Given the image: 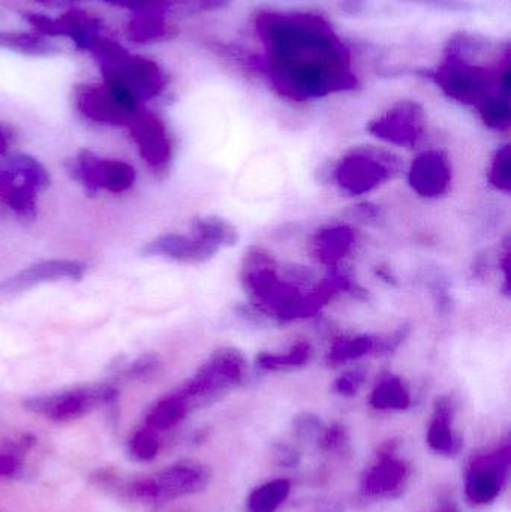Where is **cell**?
Here are the masks:
<instances>
[{"label":"cell","instance_id":"1","mask_svg":"<svg viewBox=\"0 0 511 512\" xmlns=\"http://www.w3.org/2000/svg\"><path fill=\"white\" fill-rule=\"evenodd\" d=\"M255 30L263 42L267 74L284 95L321 98L357 86L350 51L323 15L260 11Z\"/></svg>","mask_w":511,"mask_h":512},{"label":"cell","instance_id":"2","mask_svg":"<svg viewBox=\"0 0 511 512\" xmlns=\"http://www.w3.org/2000/svg\"><path fill=\"white\" fill-rule=\"evenodd\" d=\"M434 80L452 98L465 104L482 105L486 99L494 96L491 89L495 83H509V71L500 75V72L482 68L449 47V54L434 72Z\"/></svg>","mask_w":511,"mask_h":512},{"label":"cell","instance_id":"3","mask_svg":"<svg viewBox=\"0 0 511 512\" xmlns=\"http://www.w3.org/2000/svg\"><path fill=\"white\" fill-rule=\"evenodd\" d=\"M68 171L84 188L122 194L135 183V170L126 162L104 159L83 150L68 162Z\"/></svg>","mask_w":511,"mask_h":512},{"label":"cell","instance_id":"4","mask_svg":"<svg viewBox=\"0 0 511 512\" xmlns=\"http://www.w3.org/2000/svg\"><path fill=\"white\" fill-rule=\"evenodd\" d=\"M86 271V264L74 259H47L36 262L0 283V298L15 297L44 283L66 279L80 280Z\"/></svg>","mask_w":511,"mask_h":512},{"label":"cell","instance_id":"5","mask_svg":"<svg viewBox=\"0 0 511 512\" xmlns=\"http://www.w3.org/2000/svg\"><path fill=\"white\" fill-rule=\"evenodd\" d=\"M131 129L144 162L155 171L167 168L171 161V143L165 126L155 116L138 113L131 122Z\"/></svg>","mask_w":511,"mask_h":512},{"label":"cell","instance_id":"6","mask_svg":"<svg viewBox=\"0 0 511 512\" xmlns=\"http://www.w3.org/2000/svg\"><path fill=\"white\" fill-rule=\"evenodd\" d=\"M78 110L93 122L104 125H131L140 111L131 110L107 86L84 87L77 93Z\"/></svg>","mask_w":511,"mask_h":512},{"label":"cell","instance_id":"7","mask_svg":"<svg viewBox=\"0 0 511 512\" xmlns=\"http://www.w3.org/2000/svg\"><path fill=\"white\" fill-rule=\"evenodd\" d=\"M509 465V454L503 453L491 459L477 462L468 474L465 490L474 504H489L497 498L503 483L504 471Z\"/></svg>","mask_w":511,"mask_h":512},{"label":"cell","instance_id":"8","mask_svg":"<svg viewBox=\"0 0 511 512\" xmlns=\"http://www.w3.org/2000/svg\"><path fill=\"white\" fill-rule=\"evenodd\" d=\"M422 126V108L414 102L396 105L386 117L372 125V132L398 144H411Z\"/></svg>","mask_w":511,"mask_h":512},{"label":"cell","instance_id":"9","mask_svg":"<svg viewBox=\"0 0 511 512\" xmlns=\"http://www.w3.org/2000/svg\"><path fill=\"white\" fill-rule=\"evenodd\" d=\"M213 252H215V246L210 243L204 242L198 237L189 239V237L177 236V234L159 237L144 248L146 255L167 256V258L183 262L201 261V259L212 255Z\"/></svg>","mask_w":511,"mask_h":512},{"label":"cell","instance_id":"10","mask_svg":"<svg viewBox=\"0 0 511 512\" xmlns=\"http://www.w3.org/2000/svg\"><path fill=\"white\" fill-rule=\"evenodd\" d=\"M413 185L420 194L437 195L446 188L449 171L437 153H426L414 164Z\"/></svg>","mask_w":511,"mask_h":512},{"label":"cell","instance_id":"11","mask_svg":"<svg viewBox=\"0 0 511 512\" xmlns=\"http://www.w3.org/2000/svg\"><path fill=\"white\" fill-rule=\"evenodd\" d=\"M407 469L395 459L378 463L363 478V492L369 496H389L404 484Z\"/></svg>","mask_w":511,"mask_h":512},{"label":"cell","instance_id":"12","mask_svg":"<svg viewBox=\"0 0 511 512\" xmlns=\"http://www.w3.org/2000/svg\"><path fill=\"white\" fill-rule=\"evenodd\" d=\"M384 173L381 165L371 159H353L347 162L341 171V183L354 194L368 191L371 186L377 185L383 179Z\"/></svg>","mask_w":511,"mask_h":512},{"label":"cell","instance_id":"13","mask_svg":"<svg viewBox=\"0 0 511 512\" xmlns=\"http://www.w3.org/2000/svg\"><path fill=\"white\" fill-rule=\"evenodd\" d=\"M8 171L30 191H44L50 186L47 170L29 155H14L8 159Z\"/></svg>","mask_w":511,"mask_h":512},{"label":"cell","instance_id":"14","mask_svg":"<svg viewBox=\"0 0 511 512\" xmlns=\"http://www.w3.org/2000/svg\"><path fill=\"white\" fill-rule=\"evenodd\" d=\"M290 495V483L285 480L270 481L258 487L248 499V512H275Z\"/></svg>","mask_w":511,"mask_h":512},{"label":"cell","instance_id":"15","mask_svg":"<svg viewBox=\"0 0 511 512\" xmlns=\"http://www.w3.org/2000/svg\"><path fill=\"white\" fill-rule=\"evenodd\" d=\"M429 445L438 453L456 454L461 450V441L453 435L449 424V414L441 411L432 423L428 435Z\"/></svg>","mask_w":511,"mask_h":512},{"label":"cell","instance_id":"16","mask_svg":"<svg viewBox=\"0 0 511 512\" xmlns=\"http://www.w3.org/2000/svg\"><path fill=\"white\" fill-rule=\"evenodd\" d=\"M408 403H410V397L401 382L396 379H387L383 384L378 385L372 396V405L380 409H405Z\"/></svg>","mask_w":511,"mask_h":512},{"label":"cell","instance_id":"17","mask_svg":"<svg viewBox=\"0 0 511 512\" xmlns=\"http://www.w3.org/2000/svg\"><path fill=\"white\" fill-rule=\"evenodd\" d=\"M509 150L500 153L497 162H495L494 176L498 177V186H509L510 180Z\"/></svg>","mask_w":511,"mask_h":512},{"label":"cell","instance_id":"18","mask_svg":"<svg viewBox=\"0 0 511 512\" xmlns=\"http://www.w3.org/2000/svg\"><path fill=\"white\" fill-rule=\"evenodd\" d=\"M342 442H344V433H342V430L339 429V427H333V429H330L329 432L324 435L323 447L326 448V450L332 451L336 450V448L341 447Z\"/></svg>","mask_w":511,"mask_h":512},{"label":"cell","instance_id":"19","mask_svg":"<svg viewBox=\"0 0 511 512\" xmlns=\"http://www.w3.org/2000/svg\"><path fill=\"white\" fill-rule=\"evenodd\" d=\"M357 387H359V379H357V376L348 375L339 382V391H341V393H353V391L357 390Z\"/></svg>","mask_w":511,"mask_h":512},{"label":"cell","instance_id":"20","mask_svg":"<svg viewBox=\"0 0 511 512\" xmlns=\"http://www.w3.org/2000/svg\"><path fill=\"white\" fill-rule=\"evenodd\" d=\"M417 2H425L428 5H437L440 8H450V9H461L464 8V3L459 2V0H417Z\"/></svg>","mask_w":511,"mask_h":512},{"label":"cell","instance_id":"21","mask_svg":"<svg viewBox=\"0 0 511 512\" xmlns=\"http://www.w3.org/2000/svg\"><path fill=\"white\" fill-rule=\"evenodd\" d=\"M98 511L99 512H123L122 508L119 507V505L114 504V502L105 501L101 502V504L98 505Z\"/></svg>","mask_w":511,"mask_h":512},{"label":"cell","instance_id":"22","mask_svg":"<svg viewBox=\"0 0 511 512\" xmlns=\"http://www.w3.org/2000/svg\"><path fill=\"white\" fill-rule=\"evenodd\" d=\"M9 150V137L6 135V132L3 131L2 126H0V156H5L6 152Z\"/></svg>","mask_w":511,"mask_h":512}]
</instances>
